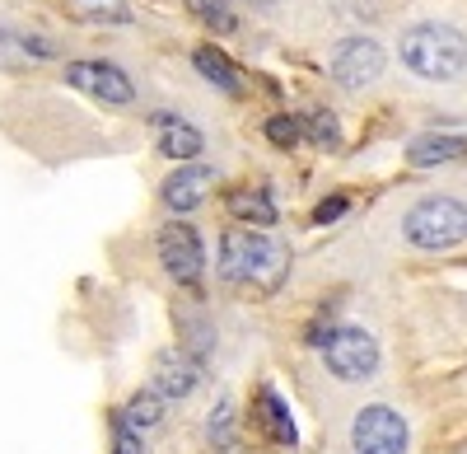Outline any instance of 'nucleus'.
<instances>
[{
  "instance_id": "nucleus-1",
  "label": "nucleus",
  "mask_w": 467,
  "mask_h": 454,
  "mask_svg": "<svg viewBox=\"0 0 467 454\" xmlns=\"http://www.w3.org/2000/svg\"><path fill=\"white\" fill-rule=\"evenodd\" d=\"M220 272L234 286H253V290L271 295L290 272V253H285V244H276L262 230H224V239H220Z\"/></svg>"
},
{
  "instance_id": "nucleus-2",
  "label": "nucleus",
  "mask_w": 467,
  "mask_h": 454,
  "mask_svg": "<svg viewBox=\"0 0 467 454\" xmlns=\"http://www.w3.org/2000/svg\"><path fill=\"white\" fill-rule=\"evenodd\" d=\"M402 61L425 80H453L467 66V43L449 24H416L402 33Z\"/></svg>"
},
{
  "instance_id": "nucleus-3",
  "label": "nucleus",
  "mask_w": 467,
  "mask_h": 454,
  "mask_svg": "<svg viewBox=\"0 0 467 454\" xmlns=\"http://www.w3.org/2000/svg\"><path fill=\"white\" fill-rule=\"evenodd\" d=\"M402 230L416 248H431V253L453 248V244L467 239V206L453 202V197H425L407 211Z\"/></svg>"
},
{
  "instance_id": "nucleus-4",
  "label": "nucleus",
  "mask_w": 467,
  "mask_h": 454,
  "mask_svg": "<svg viewBox=\"0 0 467 454\" xmlns=\"http://www.w3.org/2000/svg\"><path fill=\"white\" fill-rule=\"evenodd\" d=\"M323 361H327V370L337 375V380L360 385L379 365V343L365 328H337L332 337H323Z\"/></svg>"
},
{
  "instance_id": "nucleus-5",
  "label": "nucleus",
  "mask_w": 467,
  "mask_h": 454,
  "mask_svg": "<svg viewBox=\"0 0 467 454\" xmlns=\"http://www.w3.org/2000/svg\"><path fill=\"white\" fill-rule=\"evenodd\" d=\"M350 445H356V454H407V422L383 403L360 407L350 422Z\"/></svg>"
},
{
  "instance_id": "nucleus-6",
  "label": "nucleus",
  "mask_w": 467,
  "mask_h": 454,
  "mask_svg": "<svg viewBox=\"0 0 467 454\" xmlns=\"http://www.w3.org/2000/svg\"><path fill=\"white\" fill-rule=\"evenodd\" d=\"M154 248H160V262H164V272L178 277V281H197L202 268H206V248H202V235L192 230V225L173 220L160 230V239H154Z\"/></svg>"
},
{
  "instance_id": "nucleus-7",
  "label": "nucleus",
  "mask_w": 467,
  "mask_h": 454,
  "mask_svg": "<svg viewBox=\"0 0 467 454\" xmlns=\"http://www.w3.org/2000/svg\"><path fill=\"white\" fill-rule=\"evenodd\" d=\"M383 75V48L374 37H346V43L332 52V80L341 90H365Z\"/></svg>"
},
{
  "instance_id": "nucleus-8",
  "label": "nucleus",
  "mask_w": 467,
  "mask_h": 454,
  "mask_svg": "<svg viewBox=\"0 0 467 454\" xmlns=\"http://www.w3.org/2000/svg\"><path fill=\"white\" fill-rule=\"evenodd\" d=\"M248 427H253L266 445H276V449H295V440H299L290 407L281 403V394L271 389V385H262V389L253 394V403H248Z\"/></svg>"
},
{
  "instance_id": "nucleus-9",
  "label": "nucleus",
  "mask_w": 467,
  "mask_h": 454,
  "mask_svg": "<svg viewBox=\"0 0 467 454\" xmlns=\"http://www.w3.org/2000/svg\"><path fill=\"white\" fill-rule=\"evenodd\" d=\"M66 80H70L75 90L103 99V103H131V99H136L127 70H117L112 61H70V66H66Z\"/></svg>"
},
{
  "instance_id": "nucleus-10",
  "label": "nucleus",
  "mask_w": 467,
  "mask_h": 454,
  "mask_svg": "<svg viewBox=\"0 0 467 454\" xmlns=\"http://www.w3.org/2000/svg\"><path fill=\"white\" fill-rule=\"evenodd\" d=\"M197 380H202V365L187 352L173 347V352L154 356V389H160L164 398H187L192 389H197Z\"/></svg>"
},
{
  "instance_id": "nucleus-11",
  "label": "nucleus",
  "mask_w": 467,
  "mask_h": 454,
  "mask_svg": "<svg viewBox=\"0 0 467 454\" xmlns=\"http://www.w3.org/2000/svg\"><path fill=\"white\" fill-rule=\"evenodd\" d=\"M211 187H215V174L206 164H182L169 183H164V202L173 211H197L206 197H211Z\"/></svg>"
},
{
  "instance_id": "nucleus-12",
  "label": "nucleus",
  "mask_w": 467,
  "mask_h": 454,
  "mask_svg": "<svg viewBox=\"0 0 467 454\" xmlns=\"http://www.w3.org/2000/svg\"><path fill=\"white\" fill-rule=\"evenodd\" d=\"M154 127H160V155H169V160H197L202 155V132L197 127H187L182 118H169V112H160L154 118Z\"/></svg>"
},
{
  "instance_id": "nucleus-13",
  "label": "nucleus",
  "mask_w": 467,
  "mask_h": 454,
  "mask_svg": "<svg viewBox=\"0 0 467 454\" xmlns=\"http://www.w3.org/2000/svg\"><path fill=\"white\" fill-rule=\"evenodd\" d=\"M229 216L239 220V225H276V206H271V197L262 193V187H234V193L224 197Z\"/></svg>"
},
{
  "instance_id": "nucleus-14",
  "label": "nucleus",
  "mask_w": 467,
  "mask_h": 454,
  "mask_svg": "<svg viewBox=\"0 0 467 454\" xmlns=\"http://www.w3.org/2000/svg\"><path fill=\"white\" fill-rule=\"evenodd\" d=\"M462 155H467V136H420V141L407 150V160L420 164V169L449 164V160H462Z\"/></svg>"
},
{
  "instance_id": "nucleus-15",
  "label": "nucleus",
  "mask_w": 467,
  "mask_h": 454,
  "mask_svg": "<svg viewBox=\"0 0 467 454\" xmlns=\"http://www.w3.org/2000/svg\"><path fill=\"white\" fill-rule=\"evenodd\" d=\"M192 61H197V70L206 75L211 85H220L224 94H239L244 85H239V70H234V61L224 57V52H215V48H197L192 52Z\"/></svg>"
},
{
  "instance_id": "nucleus-16",
  "label": "nucleus",
  "mask_w": 467,
  "mask_h": 454,
  "mask_svg": "<svg viewBox=\"0 0 467 454\" xmlns=\"http://www.w3.org/2000/svg\"><path fill=\"white\" fill-rule=\"evenodd\" d=\"M160 417H164V394H160V389H154V394H136V398L127 403V412H122V422L136 427V431H150Z\"/></svg>"
},
{
  "instance_id": "nucleus-17",
  "label": "nucleus",
  "mask_w": 467,
  "mask_h": 454,
  "mask_svg": "<svg viewBox=\"0 0 467 454\" xmlns=\"http://www.w3.org/2000/svg\"><path fill=\"white\" fill-rule=\"evenodd\" d=\"M187 10L202 24H211L215 33H234V5L229 0H187Z\"/></svg>"
},
{
  "instance_id": "nucleus-18",
  "label": "nucleus",
  "mask_w": 467,
  "mask_h": 454,
  "mask_svg": "<svg viewBox=\"0 0 467 454\" xmlns=\"http://www.w3.org/2000/svg\"><path fill=\"white\" fill-rule=\"evenodd\" d=\"M304 136L308 141H314V145H327V150H337L341 145V132H337V118H332V112H308V118H304Z\"/></svg>"
},
{
  "instance_id": "nucleus-19",
  "label": "nucleus",
  "mask_w": 467,
  "mask_h": 454,
  "mask_svg": "<svg viewBox=\"0 0 467 454\" xmlns=\"http://www.w3.org/2000/svg\"><path fill=\"white\" fill-rule=\"evenodd\" d=\"M266 141L281 145V150H290V145L304 141V122L290 118V112H276V118H266Z\"/></svg>"
},
{
  "instance_id": "nucleus-20",
  "label": "nucleus",
  "mask_w": 467,
  "mask_h": 454,
  "mask_svg": "<svg viewBox=\"0 0 467 454\" xmlns=\"http://www.w3.org/2000/svg\"><path fill=\"white\" fill-rule=\"evenodd\" d=\"M117 454H140V431L117 417Z\"/></svg>"
},
{
  "instance_id": "nucleus-21",
  "label": "nucleus",
  "mask_w": 467,
  "mask_h": 454,
  "mask_svg": "<svg viewBox=\"0 0 467 454\" xmlns=\"http://www.w3.org/2000/svg\"><path fill=\"white\" fill-rule=\"evenodd\" d=\"M341 211H346V197H327V202H318V211H314V225H332Z\"/></svg>"
},
{
  "instance_id": "nucleus-22",
  "label": "nucleus",
  "mask_w": 467,
  "mask_h": 454,
  "mask_svg": "<svg viewBox=\"0 0 467 454\" xmlns=\"http://www.w3.org/2000/svg\"><path fill=\"white\" fill-rule=\"evenodd\" d=\"M257 5H276V0H257Z\"/></svg>"
}]
</instances>
